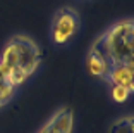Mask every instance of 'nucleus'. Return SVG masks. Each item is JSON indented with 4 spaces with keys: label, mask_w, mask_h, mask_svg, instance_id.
<instances>
[{
    "label": "nucleus",
    "mask_w": 134,
    "mask_h": 133,
    "mask_svg": "<svg viewBox=\"0 0 134 133\" xmlns=\"http://www.w3.org/2000/svg\"><path fill=\"white\" fill-rule=\"evenodd\" d=\"M41 62H43L41 47L35 38L24 33H16L9 36L0 48V67L19 88L38 73Z\"/></svg>",
    "instance_id": "f257e3e1"
},
{
    "label": "nucleus",
    "mask_w": 134,
    "mask_h": 133,
    "mask_svg": "<svg viewBox=\"0 0 134 133\" xmlns=\"http://www.w3.org/2000/svg\"><path fill=\"white\" fill-rule=\"evenodd\" d=\"M112 66L134 62V21L131 16L117 19L91 43Z\"/></svg>",
    "instance_id": "f03ea898"
},
{
    "label": "nucleus",
    "mask_w": 134,
    "mask_h": 133,
    "mask_svg": "<svg viewBox=\"0 0 134 133\" xmlns=\"http://www.w3.org/2000/svg\"><path fill=\"white\" fill-rule=\"evenodd\" d=\"M79 28H81L79 12L71 5H62L52 16L50 31H48L50 42L59 47L67 45L79 33Z\"/></svg>",
    "instance_id": "7ed1b4c3"
},
{
    "label": "nucleus",
    "mask_w": 134,
    "mask_h": 133,
    "mask_svg": "<svg viewBox=\"0 0 134 133\" xmlns=\"http://www.w3.org/2000/svg\"><path fill=\"white\" fill-rule=\"evenodd\" d=\"M108 88V95L114 102L124 104L134 92V62L112 66L107 78L103 80Z\"/></svg>",
    "instance_id": "20e7f679"
},
{
    "label": "nucleus",
    "mask_w": 134,
    "mask_h": 133,
    "mask_svg": "<svg viewBox=\"0 0 134 133\" xmlns=\"http://www.w3.org/2000/svg\"><path fill=\"white\" fill-rule=\"evenodd\" d=\"M36 133H74V111L67 106L55 109Z\"/></svg>",
    "instance_id": "39448f33"
},
{
    "label": "nucleus",
    "mask_w": 134,
    "mask_h": 133,
    "mask_svg": "<svg viewBox=\"0 0 134 133\" xmlns=\"http://www.w3.org/2000/svg\"><path fill=\"white\" fill-rule=\"evenodd\" d=\"M84 67H86V73L95 80H103L107 78L108 71H110V64L105 57L102 55V52L98 48H95L93 45H90L86 52V57H84Z\"/></svg>",
    "instance_id": "423d86ee"
},
{
    "label": "nucleus",
    "mask_w": 134,
    "mask_h": 133,
    "mask_svg": "<svg viewBox=\"0 0 134 133\" xmlns=\"http://www.w3.org/2000/svg\"><path fill=\"white\" fill-rule=\"evenodd\" d=\"M17 90H19V86L0 67V109H4L5 106H9L14 100V97L17 95Z\"/></svg>",
    "instance_id": "0eeeda50"
},
{
    "label": "nucleus",
    "mask_w": 134,
    "mask_h": 133,
    "mask_svg": "<svg viewBox=\"0 0 134 133\" xmlns=\"http://www.w3.org/2000/svg\"><path fill=\"white\" fill-rule=\"evenodd\" d=\"M108 133H134V117L132 114H124L110 123Z\"/></svg>",
    "instance_id": "6e6552de"
}]
</instances>
